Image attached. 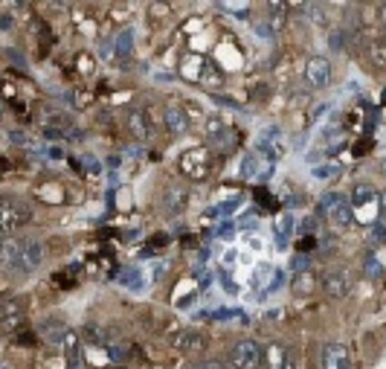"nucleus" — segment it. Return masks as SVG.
<instances>
[{"label":"nucleus","mask_w":386,"mask_h":369,"mask_svg":"<svg viewBox=\"0 0 386 369\" xmlns=\"http://www.w3.org/2000/svg\"><path fill=\"white\" fill-rule=\"evenodd\" d=\"M186 204H189V189H186V186L172 183V186H168V189L163 192V210H166V212L178 215V212L186 210Z\"/></svg>","instance_id":"9b49d317"},{"label":"nucleus","mask_w":386,"mask_h":369,"mask_svg":"<svg viewBox=\"0 0 386 369\" xmlns=\"http://www.w3.org/2000/svg\"><path fill=\"white\" fill-rule=\"evenodd\" d=\"M276 233H279V241L291 238V236H294V215H282L279 224H276Z\"/></svg>","instance_id":"412c9836"},{"label":"nucleus","mask_w":386,"mask_h":369,"mask_svg":"<svg viewBox=\"0 0 386 369\" xmlns=\"http://www.w3.org/2000/svg\"><path fill=\"white\" fill-rule=\"evenodd\" d=\"M261 171H264V163H261V157L256 152L241 155V160H238V178L241 181H259Z\"/></svg>","instance_id":"f8f14e48"},{"label":"nucleus","mask_w":386,"mask_h":369,"mask_svg":"<svg viewBox=\"0 0 386 369\" xmlns=\"http://www.w3.org/2000/svg\"><path fill=\"white\" fill-rule=\"evenodd\" d=\"M238 207H241V198H230V201H224L221 207H215L212 215H230V212H235Z\"/></svg>","instance_id":"bb28decb"},{"label":"nucleus","mask_w":386,"mask_h":369,"mask_svg":"<svg viewBox=\"0 0 386 369\" xmlns=\"http://www.w3.org/2000/svg\"><path fill=\"white\" fill-rule=\"evenodd\" d=\"M380 20H383V27H386V6L380 9Z\"/></svg>","instance_id":"72a5a7b5"},{"label":"nucleus","mask_w":386,"mask_h":369,"mask_svg":"<svg viewBox=\"0 0 386 369\" xmlns=\"http://www.w3.org/2000/svg\"><path fill=\"white\" fill-rule=\"evenodd\" d=\"M323 369H351L343 343H325L323 346Z\"/></svg>","instance_id":"9d476101"},{"label":"nucleus","mask_w":386,"mask_h":369,"mask_svg":"<svg viewBox=\"0 0 386 369\" xmlns=\"http://www.w3.org/2000/svg\"><path fill=\"white\" fill-rule=\"evenodd\" d=\"M111 369H128V366H111Z\"/></svg>","instance_id":"c9c22d12"},{"label":"nucleus","mask_w":386,"mask_h":369,"mask_svg":"<svg viewBox=\"0 0 386 369\" xmlns=\"http://www.w3.org/2000/svg\"><path fill=\"white\" fill-rule=\"evenodd\" d=\"M9 140H12L15 145H27V149H35V145H38V140H35V137H30L27 131H12V134H9Z\"/></svg>","instance_id":"b1692460"},{"label":"nucleus","mask_w":386,"mask_h":369,"mask_svg":"<svg viewBox=\"0 0 386 369\" xmlns=\"http://www.w3.org/2000/svg\"><path fill=\"white\" fill-rule=\"evenodd\" d=\"M305 79L313 90H323L331 85V61L325 56H311L305 61Z\"/></svg>","instance_id":"0eeeda50"},{"label":"nucleus","mask_w":386,"mask_h":369,"mask_svg":"<svg viewBox=\"0 0 386 369\" xmlns=\"http://www.w3.org/2000/svg\"><path fill=\"white\" fill-rule=\"evenodd\" d=\"M183 171L189 178H195V181H201V178H206V171H209V160H206V155L204 152H189L186 157H183Z\"/></svg>","instance_id":"ddd939ff"},{"label":"nucleus","mask_w":386,"mask_h":369,"mask_svg":"<svg viewBox=\"0 0 386 369\" xmlns=\"http://www.w3.org/2000/svg\"><path fill=\"white\" fill-rule=\"evenodd\" d=\"M369 59H372V64H378V67L386 64V41H383V38L369 41Z\"/></svg>","instance_id":"aec40b11"},{"label":"nucleus","mask_w":386,"mask_h":369,"mask_svg":"<svg viewBox=\"0 0 386 369\" xmlns=\"http://www.w3.org/2000/svg\"><path fill=\"white\" fill-rule=\"evenodd\" d=\"M256 149L264 152V157H268V160H279L282 157V134H279V128L276 126L264 128L261 137L256 140Z\"/></svg>","instance_id":"1a4fd4ad"},{"label":"nucleus","mask_w":386,"mask_h":369,"mask_svg":"<svg viewBox=\"0 0 386 369\" xmlns=\"http://www.w3.org/2000/svg\"><path fill=\"white\" fill-rule=\"evenodd\" d=\"M268 358L273 361V369H294L291 366V352H287L282 343H273V346L268 349Z\"/></svg>","instance_id":"6ab92c4d"},{"label":"nucleus","mask_w":386,"mask_h":369,"mask_svg":"<svg viewBox=\"0 0 386 369\" xmlns=\"http://www.w3.org/2000/svg\"><path fill=\"white\" fill-rule=\"evenodd\" d=\"M323 207H325V212H328L331 227H337L340 233L351 230V224H354V207L343 198L340 192H331V195H325V198H323Z\"/></svg>","instance_id":"f03ea898"},{"label":"nucleus","mask_w":386,"mask_h":369,"mask_svg":"<svg viewBox=\"0 0 386 369\" xmlns=\"http://www.w3.org/2000/svg\"><path fill=\"white\" fill-rule=\"evenodd\" d=\"M125 126L134 134V140H139V143H146V140L154 137V122H151V116H149L146 108H131L125 114Z\"/></svg>","instance_id":"6e6552de"},{"label":"nucleus","mask_w":386,"mask_h":369,"mask_svg":"<svg viewBox=\"0 0 386 369\" xmlns=\"http://www.w3.org/2000/svg\"><path fill=\"white\" fill-rule=\"evenodd\" d=\"M380 171H383V175H386V157L380 160Z\"/></svg>","instance_id":"f704fd0d"},{"label":"nucleus","mask_w":386,"mask_h":369,"mask_svg":"<svg viewBox=\"0 0 386 369\" xmlns=\"http://www.w3.org/2000/svg\"><path fill=\"white\" fill-rule=\"evenodd\" d=\"M163 119H166V128L172 134H186L189 131V116H186V111L180 105H168Z\"/></svg>","instance_id":"4468645a"},{"label":"nucleus","mask_w":386,"mask_h":369,"mask_svg":"<svg viewBox=\"0 0 386 369\" xmlns=\"http://www.w3.org/2000/svg\"><path fill=\"white\" fill-rule=\"evenodd\" d=\"M261 361V346L256 340L244 337V340H238L235 346L230 349V366L232 369H256Z\"/></svg>","instance_id":"20e7f679"},{"label":"nucleus","mask_w":386,"mask_h":369,"mask_svg":"<svg viewBox=\"0 0 386 369\" xmlns=\"http://www.w3.org/2000/svg\"><path fill=\"white\" fill-rule=\"evenodd\" d=\"M0 369H9V366H0Z\"/></svg>","instance_id":"e433bc0d"},{"label":"nucleus","mask_w":386,"mask_h":369,"mask_svg":"<svg viewBox=\"0 0 386 369\" xmlns=\"http://www.w3.org/2000/svg\"><path fill=\"white\" fill-rule=\"evenodd\" d=\"M268 277H270V267H268V265H259V267L253 270V277H250L253 288H261V279H264V282H268Z\"/></svg>","instance_id":"a878e982"},{"label":"nucleus","mask_w":386,"mask_h":369,"mask_svg":"<svg viewBox=\"0 0 386 369\" xmlns=\"http://www.w3.org/2000/svg\"><path fill=\"white\" fill-rule=\"evenodd\" d=\"M113 53H116V61L131 59V53H134V32L131 30H123L113 38Z\"/></svg>","instance_id":"dca6fc26"},{"label":"nucleus","mask_w":386,"mask_h":369,"mask_svg":"<svg viewBox=\"0 0 386 369\" xmlns=\"http://www.w3.org/2000/svg\"><path fill=\"white\" fill-rule=\"evenodd\" d=\"M195 369H227L221 361H204V363H195Z\"/></svg>","instance_id":"473e14b6"},{"label":"nucleus","mask_w":386,"mask_h":369,"mask_svg":"<svg viewBox=\"0 0 386 369\" xmlns=\"http://www.w3.org/2000/svg\"><path fill=\"white\" fill-rule=\"evenodd\" d=\"M201 82H204L206 87H218V85H221V76H218V73H215V70L206 64V67H204V76H201Z\"/></svg>","instance_id":"cd10ccee"},{"label":"nucleus","mask_w":386,"mask_h":369,"mask_svg":"<svg viewBox=\"0 0 386 369\" xmlns=\"http://www.w3.org/2000/svg\"><path fill=\"white\" fill-rule=\"evenodd\" d=\"M291 267H294L297 277H305V274H311V259H308V256H294Z\"/></svg>","instance_id":"393cba45"},{"label":"nucleus","mask_w":386,"mask_h":369,"mask_svg":"<svg viewBox=\"0 0 386 369\" xmlns=\"http://www.w3.org/2000/svg\"><path fill=\"white\" fill-rule=\"evenodd\" d=\"M378 212H380V221H386V189L378 192Z\"/></svg>","instance_id":"c756f323"},{"label":"nucleus","mask_w":386,"mask_h":369,"mask_svg":"<svg viewBox=\"0 0 386 369\" xmlns=\"http://www.w3.org/2000/svg\"><path fill=\"white\" fill-rule=\"evenodd\" d=\"M85 171H87L90 181H99V178H102V163L96 160L93 155H85Z\"/></svg>","instance_id":"5701e85b"},{"label":"nucleus","mask_w":386,"mask_h":369,"mask_svg":"<svg viewBox=\"0 0 386 369\" xmlns=\"http://www.w3.org/2000/svg\"><path fill=\"white\" fill-rule=\"evenodd\" d=\"M64 352H67V361H70V369H79L82 349H79V337L73 332H64Z\"/></svg>","instance_id":"a211bd4d"},{"label":"nucleus","mask_w":386,"mask_h":369,"mask_svg":"<svg viewBox=\"0 0 386 369\" xmlns=\"http://www.w3.org/2000/svg\"><path fill=\"white\" fill-rule=\"evenodd\" d=\"M32 218V210L23 201H12V198H0V233L9 236L12 230L23 227Z\"/></svg>","instance_id":"7ed1b4c3"},{"label":"nucleus","mask_w":386,"mask_h":369,"mask_svg":"<svg viewBox=\"0 0 386 369\" xmlns=\"http://www.w3.org/2000/svg\"><path fill=\"white\" fill-rule=\"evenodd\" d=\"M372 201H378V189L372 183H357L351 192V207H366Z\"/></svg>","instance_id":"f3484780"},{"label":"nucleus","mask_w":386,"mask_h":369,"mask_svg":"<svg viewBox=\"0 0 386 369\" xmlns=\"http://www.w3.org/2000/svg\"><path fill=\"white\" fill-rule=\"evenodd\" d=\"M168 346L183 352V355H195V352L206 349V337L198 329H178V332L168 334Z\"/></svg>","instance_id":"423d86ee"},{"label":"nucleus","mask_w":386,"mask_h":369,"mask_svg":"<svg viewBox=\"0 0 386 369\" xmlns=\"http://www.w3.org/2000/svg\"><path fill=\"white\" fill-rule=\"evenodd\" d=\"M366 270H369V277H372V279H375V277H380V274H383V267H380V265H378V262H375V259H369V262H366Z\"/></svg>","instance_id":"2f4dec72"},{"label":"nucleus","mask_w":386,"mask_h":369,"mask_svg":"<svg viewBox=\"0 0 386 369\" xmlns=\"http://www.w3.org/2000/svg\"><path fill=\"white\" fill-rule=\"evenodd\" d=\"M123 285L131 288V291H139V288H142V274H139L137 267H128L125 274H123Z\"/></svg>","instance_id":"4be33fe9"},{"label":"nucleus","mask_w":386,"mask_h":369,"mask_svg":"<svg viewBox=\"0 0 386 369\" xmlns=\"http://www.w3.org/2000/svg\"><path fill=\"white\" fill-rule=\"evenodd\" d=\"M99 59H102V64H111V61H116V53H113V41H105V44L99 47Z\"/></svg>","instance_id":"c85d7f7f"},{"label":"nucleus","mask_w":386,"mask_h":369,"mask_svg":"<svg viewBox=\"0 0 386 369\" xmlns=\"http://www.w3.org/2000/svg\"><path fill=\"white\" fill-rule=\"evenodd\" d=\"M323 291H325V297H331V300L349 297V291H351V274H349L346 267H328L325 274H323Z\"/></svg>","instance_id":"39448f33"},{"label":"nucleus","mask_w":386,"mask_h":369,"mask_svg":"<svg viewBox=\"0 0 386 369\" xmlns=\"http://www.w3.org/2000/svg\"><path fill=\"white\" fill-rule=\"evenodd\" d=\"M46 248L41 238L32 236H4L0 238V267L9 274L30 277L44 265Z\"/></svg>","instance_id":"f257e3e1"},{"label":"nucleus","mask_w":386,"mask_h":369,"mask_svg":"<svg viewBox=\"0 0 386 369\" xmlns=\"http://www.w3.org/2000/svg\"><path fill=\"white\" fill-rule=\"evenodd\" d=\"M206 140L215 143V145H227V143H230V131H227L224 119H221L218 114L206 116Z\"/></svg>","instance_id":"2eb2a0df"},{"label":"nucleus","mask_w":386,"mask_h":369,"mask_svg":"<svg viewBox=\"0 0 386 369\" xmlns=\"http://www.w3.org/2000/svg\"><path fill=\"white\" fill-rule=\"evenodd\" d=\"M328 47H331V50H343V32H331Z\"/></svg>","instance_id":"7c9ffc66"}]
</instances>
